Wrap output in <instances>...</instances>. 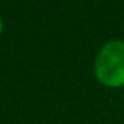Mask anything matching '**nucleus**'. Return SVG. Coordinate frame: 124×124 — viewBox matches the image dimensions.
<instances>
[{
    "label": "nucleus",
    "mask_w": 124,
    "mask_h": 124,
    "mask_svg": "<svg viewBox=\"0 0 124 124\" xmlns=\"http://www.w3.org/2000/svg\"><path fill=\"white\" fill-rule=\"evenodd\" d=\"M94 77L107 88L124 86V41H107L94 58Z\"/></svg>",
    "instance_id": "1"
},
{
    "label": "nucleus",
    "mask_w": 124,
    "mask_h": 124,
    "mask_svg": "<svg viewBox=\"0 0 124 124\" xmlns=\"http://www.w3.org/2000/svg\"><path fill=\"white\" fill-rule=\"evenodd\" d=\"M2 33H3V19L0 16V36H2Z\"/></svg>",
    "instance_id": "2"
}]
</instances>
